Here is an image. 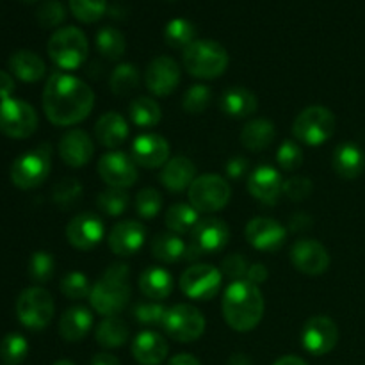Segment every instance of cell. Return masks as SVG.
<instances>
[{
	"instance_id": "obj_1",
	"label": "cell",
	"mask_w": 365,
	"mask_h": 365,
	"mask_svg": "<svg viewBox=\"0 0 365 365\" xmlns=\"http://www.w3.org/2000/svg\"><path fill=\"white\" fill-rule=\"evenodd\" d=\"M95 93L78 77L64 71L50 75L43 89V110L50 123L71 127L91 114Z\"/></svg>"
},
{
	"instance_id": "obj_2",
	"label": "cell",
	"mask_w": 365,
	"mask_h": 365,
	"mask_svg": "<svg viewBox=\"0 0 365 365\" xmlns=\"http://www.w3.org/2000/svg\"><path fill=\"white\" fill-rule=\"evenodd\" d=\"M221 310L228 327L235 331H252L264 316V296L259 285L246 278L234 280L223 292Z\"/></svg>"
},
{
	"instance_id": "obj_3",
	"label": "cell",
	"mask_w": 365,
	"mask_h": 365,
	"mask_svg": "<svg viewBox=\"0 0 365 365\" xmlns=\"http://www.w3.org/2000/svg\"><path fill=\"white\" fill-rule=\"evenodd\" d=\"M128 266L127 264H110L103 277L91 287L89 303L93 310L103 317L118 316L127 307L130 298V285H128Z\"/></svg>"
},
{
	"instance_id": "obj_4",
	"label": "cell",
	"mask_w": 365,
	"mask_h": 365,
	"mask_svg": "<svg viewBox=\"0 0 365 365\" xmlns=\"http://www.w3.org/2000/svg\"><path fill=\"white\" fill-rule=\"evenodd\" d=\"M184 68L196 78H216L225 73L228 66V52L221 43L212 39H196L184 50Z\"/></svg>"
},
{
	"instance_id": "obj_5",
	"label": "cell",
	"mask_w": 365,
	"mask_h": 365,
	"mask_svg": "<svg viewBox=\"0 0 365 365\" xmlns=\"http://www.w3.org/2000/svg\"><path fill=\"white\" fill-rule=\"evenodd\" d=\"M48 56L57 68L64 71H73L84 64L88 57L89 45L88 38L78 27L57 29L48 39Z\"/></svg>"
},
{
	"instance_id": "obj_6",
	"label": "cell",
	"mask_w": 365,
	"mask_h": 365,
	"mask_svg": "<svg viewBox=\"0 0 365 365\" xmlns=\"http://www.w3.org/2000/svg\"><path fill=\"white\" fill-rule=\"evenodd\" d=\"M52 168V148L50 145L36 146L31 152L18 157L11 166V180L18 189H36L46 180Z\"/></svg>"
},
{
	"instance_id": "obj_7",
	"label": "cell",
	"mask_w": 365,
	"mask_h": 365,
	"mask_svg": "<svg viewBox=\"0 0 365 365\" xmlns=\"http://www.w3.org/2000/svg\"><path fill=\"white\" fill-rule=\"evenodd\" d=\"M335 116L323 106L303 109L292 123V135L299 143L309 146H321L334 135Z\"/></svg>"
},
{
	"instance_id": "obj_8",
	"label": "cell",
	"mask_w": 365,
	"mask_h": 365,
	"mask_svg": "<svg viewBox=\"0 0 365 365\" xmlns=\"http://www.w3.org/2000/svg\"><path fill=\"white\" fill-rule=\"evenodd\" d=\"M56 303L52 294L43 287H29L18 296L16 316L18 321L29 330H45L53 319Z\"/></svg>"
},
{
	"instance_id": "obj_9",
	"label": "cell",
	"mask_w": 365,
	"mask_h": 365,
	"mask_svg": "<svg viewBox=\"0 0 365 365\" xmlns=\"http://www.w3.org/2000/svg\"><path fill=\"white\" fill-rule=\"evenodd\" d=\"M189 202L198 212H217L230 202L232 189L220 175H202L189 187Z\"/></svg>"
},
{
	"instance_id": "obj_10",
	"label": "cell",
	"mask_w": 365,
	"mask_h": 365,
	"mask_svg": "<svg viewBox=\"0 0 365 365\" xmlns=\"http://www.w3.org/2000/svg\"><path fill=\"white\" fill-rule=\"evenodd\" d=\"M38 128V113L31 103L20 98H7L0 102V132L7 138H31Z\"/></svg>"
},
{
	"instance_id": "obj_11",
	"label": "cell",
	"mask_w": 365,
	"mask_h": 365,
	"mask_svg": "<svg viewBox=\"0 0 365 365\" xmlns=\"http://www.w3.org/2000/svg\"><path fill=\"white\" fill-rule=\"evenodd\" d=\"M163 328L177 342H195L205 331V317L196 307L180 303L168 309Z\"/></svg>"
},
{
	"instance_id": "obj_12",
	"label": "cell",
	"mask_w": 365,
	"mask_h": 365,
	"mask_svg": "<svg viewBox=\"0 0 365 365\" xmlns=\"http://www.w3.org/2000/svg\"><path fill=\"white\" fill-rule=\"evenodd\" d=\"M223 273L209 264H192L180 277V289L189 299L209 302L220 292Z\"/></svg>"
},
{
	"instance_id": "obj_13",
	"label": "cell",
	"mask_w": 365,
	"mask_h": 365,
	"mask_svg": "<svg viewBox=\"0 0 365 365\" xmlns=\"http://www.w3.org/2000/svg\"><path fill=\"white\" fill-rule=\"evenodd\" d=\"M339 328L327 316L310 317L302 330V344L310 355H327L337 346Z\"/></svg>"
},
{
	"instance_id": "obj_14",
	"label": "cell",
	"mask_w": 365,
	"mask_h": 365,
	"mask_svg": "<svg viewBox=\"0 0 365 365\" xmlns=\"http://www.w3.org/2000/svg\"><path fill=\"white\" fill-rule=\"evenodd\" d=\"M98 175L109 187H130L138 180V164L123 152H107L98 160Z\"/></svg>"
},
{
	"instance_id": "obj_15",
	"label": "cell",
	"mask_w": 365,
	"mask_h": 365,
	"mask_svg": "<svg viewBox=\"0 0 365 365\" xmlns=\"http://www.w3.org/2000/svg\"><path fill=\"white\" fill-rule=\"evenodd\" d=\"M291 262L299 273L323 274L330 266V255L328 250L316 239H299L291 248Z\"/></svg>"
},
{
	"instance_id": "obj_16",
	"label": "cell",
	"mask_w": 365,
	"mask_h": 365,
	"mask_svg": "<svg viewBox=\"0 0 365 365\" xmlns=\"http://www.w3.org/2000/svg\"><path fill=\"white\" fill-rule=\"evenodd\" d=\"M145 84L155 96L171 95L180 84V66L173 57H155L145 71Z\"/></svg>"
},
{
	"instance_id": "obj_17",
	"label": "cell",
	"mask_w": 365,
	"mask_h": 365,
	"mask_svg": "<svg viewBox=\"0 0 365 365\" xmlns=\"http://www.w3.org/2000/svg\"><path fill=\"white\" fill-rule=\"evenodd\" d=\"M230 241V230L225 221L217 217H205L191 232V246H195L203 257L209 253H217Z\"/></svg>"
},
{
	"instance_id": "obj_18",
	"label": "cell",
	"mask_w": 365,
	"mask_h": 365,
	"mask_svg": "<svg viewBox=\"0 0 365 365\" xmlns=\"http://www.w3.org/2000/svg\"><path fill=\"white\" fill-rule=\"evenodd\" d=\"M103 221L93 212L77 214L66 227V239L73 248L93 250L103 239Z\"/></svg>"
},
{
	"instance_id": "obj_19",
	"label": "cell",
	"mask_w": 365,
	"mask_h": 365,
	"mask_svg": "<svg viewBox=\"0 0 365 365\" xmlns=\"http://www.w3.org/2000/svg\"><path fill=\"white\" fill-rule=\"evenodd\" d=\"M130 157L138 166L146 170L163 168L170 160V145L159 134H141L132 143Z\"/></svg>"
},
{
	"instance_id": "obj_20",
	"label": "cell",
	"mask_w": 365,
	"mask_h": 365,
	"mask_svg": "<svg viewBox=\"0 0 365 365\" xmlns=\"http://www.w3.org/2000/svg\"><path fill=\"white\" fill-rule=\"evenodd\" d=\"M284 225L278 223L273 217H253L246 225V239L250 245L260 252H274L285 241Z\"/></svg>"
},
{
	"instance_id": "obj_21",
	"label": "cell",
	"mask_w": 365,
	"mask_h": 365,
	"mask_svg": "<svg viewBox=\"0 0 365 365\" xmlns=\"http://www.w3.org/2000/svg\"><path fill=\"white\" fill-rule=\"evenodd\" d=\"M248 191L259 202L274 205L278 202V196L284 192V180H282L280 171L273 166H259L250 173Z\"/></svg>"
},
{
	"instance_id": "obj_22",
	"label": "cell",
	"mask_w": 365,
	"mask_h": 365,
	"mask_svg": "<svg viewBox=\"0 0 365 365\" xmlns=\"http://www.w3.org/2000/svg\"><path fill=\"white\" fill-rule=\"evenodd\" d=\"M146 230L138 221H121L109 234V248L118 257H132L143 248Z\"/></svg>"
},
{
	"instance_id": "obj_23",
	"label": "cell",
	"mask_w": 365,
	"mask_h": 365,
	"mask_svg": "<svg viewBox=\"0 0 365 365\" xmlns=\"http://www.w3.org/2000/svg\"><path fill=\"white\" fill-rule=\"evenodd\" d=\"M95 145L89 134L81 128L66 132L59 141V155L70 168H82L93 159Z\"/></svg>"
},
{
	"instance_id": "obj_24",
	"label": "cell",
	"mask_w": 365,
	"mask_h": 365,
	"mask_svg": "<svg viewBox=\"0 0 365 365\" xmlns=\"http://www.w3.org/2000/svg\"><path fill=\"white\" fill-rule=\"evenodd\" d=\"M170 346L166 339L152 330L141 331L132 342V355L141 365H159L166 360Z\"/></svg>"
},
{
	"instance_id": "obj_25",
	"label": "cell",
	"mask_w": 365,
	"mask_h": 365,
	"mask_svg": "<svg viewBox=\"0 0 365 365\" xmlns=\"http://www.w3.org/2000/svg\"><path fill=\"white\" fill-rule=\"evenodd\" d=\"M331 166L339 177L346 180H355L365 170V153L356 143L344 141L334 150Z\"/></svg>"
},
{
	"instance_id": "obj_26",
	"label": "cell",
	"mask_w": 365,
	"mask_h": 365,
	"mask_svg": "<svg viewBox=\"0 0 365 365\" xmlns=\"http://www.w3.org/2000/svg\"><path fill=\"white\" fill-rule=\"evenodd\" d=\"M196 177V166L191 159L184 155L173 157L160 170V182L173 192H182L191 187Z\"/></svg>"
},
{
	"instance_id": "obj_27",
	"label": "cell",
	"mask_w": 365,
	"mask_h": 365,
	"mask_svg": "<svg viewBox=\"0 0 365 365\" xmlns=\"http://www.w3.org/2000/svg\"><path fill=\"white\" fill-rule=\"evenodd\" d=\"M95 135L106 148H118L128 138V123L120 113H106L95 125Z\"/></svg>"
},
{
	"instance_id": "obj_28",
	"label": "cell",
	"mask_w": 365,
	"mask_h": 365,
	"mask_svg": "<svg viewBox=\"0 0 365 365\" xmlns=\"http://www.w3.org/2000/svg\"><path fill=\"white\" fill-rule=\"evenodd\" d=\"M93 327V314L86 307H71L61 316L59 334L66 342H78L89 334Z\"/></svg>"
},
{
	"instance_id": "obj_29",
	"label": "cell",
	"mask_w": 365,
	"mask_h": 365,
	"mask_svg": "<svg viewBox=\"0 0 365 365\" xmlns=\"http://www.w3.org/2000/svg\"><path fill=\"white\" fill-rule=\"evenodd\" d=\"M139 289L152 302H163L173 292V277L159 266H150L139 277Z\"/></svg>"
},
{
	"instance_id": "obj_30",
	"label": "cell",
	"mask_w": 365,
	"mask_h": 365,
	"mask_svg": "<svg viewBox=\"0 0 365 365\" xmlns=\"http://www.w3.org/2000/svg\"><path fill=\"white\" fill-rule=\"evenodd\" d=\"M220 107L230 118H248L255 113L259 102H257V96L250 89L235 86V88L227 89L221 95Z\"/></svg>"
},
{
	"instance_id": "obj_31",
	"label": "cell",
	"mask_w": 365,
	"mask_h": 365,
	"mask_svg": "<svg viewBox=\"0 0 365 365\" xmlns=\"http://www.w3.org/2000/svg\"><path fill=\"white\" fill-rule=\"evenodd\" d=\"M277 138V128L269 120H252L242 127L241 145L250 152H262L269 148Z\"/></svg>"
},
{
	"instance_id": "obj_32",
	"label": "cell",
	"mask_w": 365,
	"mask_h": 365,
	"mask_svg": "<svg viewBox=\"0 0 365 365\" xmlns=\"http://www.w3.org/2000/svg\"><path fill=\"white\" fill-rule=\"evenodd\" d=\"M9 70L16 78L32 84V82L41 81L46 66L45 61L38 53L31 52V50H18L9 57Z\"/></svg>"
},
{
	"instance_id": "obj_33",
	"label": "cell",
	"mask_w": 365,
	"mask_h": 365,
	"mask_svg": "<svg viewBox=\"0 0 365 365\" xmlns=\"http://www.w3.org/2000/svg\"><path fill=\"white\" fill-rule=\"evenodd\" d=\"M187 245L173 232L159 234L152 241V255L164 264H173L185 259Z\"/></svg>"
},
{
	"instance_id": "obj_34",
	"label": "cell",
	"mask_w": 365,
	"mask_h": 365,
	"mask_svg": "<svg viewBox=\"0 0 365 365\" xmlns=\"http://www.w3.org/2000/svg\"><path fill=\"white\" fill-rule=\"evenodd\" d=\"M96 342H98L102 348L114 349L121 348L125 342L128 341V327L123 319H120L118 316L106 317L102 323L96 328Z\"/></svg>"
},
{
	"instance_id": "obj_35",
	"label": "cell",
	"mask_w": 365,
	"mask_h": 365,
	"mask_svg": "<svg viewBox=\"0 0 365 365\" xmlns=\"http://www.w3.org/2000/svg\"><path fill=\"white\" fill-rule=\"evenodd\" d=\"M128 116H130L132 123L139 128H152L163 118L160 113V106L150 96H138L128 106Z\"/></svg>"
},
{
	"instance_id": "obj_36",
	"label": "cell",
	"mask_w": 365,
	"mask_h": 365,
	"mask_svg": "<svg viewBox=\"0 0 365 365\" xmlns=\"http://www.w3.org/2000/svg\"><path fill=\"white\" fill-rule=\"evenodd\" d=\"M164 221H166V227L173 234H189L200 221L198 210L192 205H187V203H175L168 209Z\"/></svg>"
},
{
	"instance_id": "obj_37",
	"label": "cell",
	"mask_w": 365,
	"mask_h": 365,
	"mask_svg": "<svg viewBox=\"0 0 365 365\" xmlns=\"http://www.w3.org/2000/svg\"><path fill=\"white\" fill-rule=\"evenodd\" d=\"M95 43L98 52L102 53L106 59L118 61L123 57L125 50H127V41H125V36L121 34V31H118L116 27H102L95 36Z\"/></svg>"
},
{
	"instance_id": "obj_38",
	"label": "cell",
	"mask_w": 365,
	"mask_h": 365,
	"mask_svg": "<svg viewBox=\"0 0 365 365\" xmlns=\"http://www.w3.org/2000/svg\"><path fill=\"white\" fill-rule=\"evenodd\" d=\"M110 91L116 96L123 98L128 96L130 93H134L139 86V71L134 64L130 63H121L118 64L113 70L109 78Z\"/></svg>"
},
{
	"instance_id": "obj_39",
	"label": "cell",
	"mask_w": 365,
	"mask_h": 365,
	"mask_svg": "<svg viewBox=\"0 0 365 365\" xmlns=\"http://www.w3.org/2000/svg\"><path fill=\"white\" fill-rule=\"evenodd\" d=\"M196 29L185 18H173L168 21L166 29H164V39L173 48H187L191 43L196 41Z\"/></svg>"
},
{
	"instance_id": "obj_40",
	"label": "cell",
	"mask_w": 365,
	"mask_h": 365,
	"mask_svg": "<svg viewBox=\"0 0 365 365\" xmlns=\"http://www.w3.org/2000/svg\"><path fill=\"white\" fill-rule=\"evenodd\" d=\"M29 355V342L20 334H7L0 342V359L6 365H20Z\"/></svg>"
},
{
	"instance_id": "obj_41",
	"label": "cell",
	"mask_w": 365,
	"mask_h": 365,
	"mask_svg": "<svg viewBox=\"0 0 365 365\" xmlns=\"http://www.w3.org/2000/svg\"><path fill=\"white\" fill-rule=\"evenodd\" d=\"M96 205L107 216L118 217L127 210L128 207V195L125 192V189L120 187H109L106 191H102L96 198Z\"/></svg>"
},
{
	"instance_id": "obj_42",
	"label": "cell",
	"mask_w": 365,
	"mask_h": 365,
	"mask_svg": "<svg viewBox=\"0 0 365 365\" xmlns=\"http://www.w3.org/2000/svg\"><path fill=\"white\" fill-rule=\"evenodd\" d=\"M56 271V259L48 252H36L29 259V278L34 284H46Z\"/></svg>"
},
{
	"instance_id": "obj_43",
	"label": "cell",
	"mask_w": 365,
	"mask_h": 365,
	"mask_svg": "<svg viewBox=\"0 0 365 365\" xmlns=\"http://www.w3.org/2000/svg\"><path fill=\"white\" fill-rule=\"evenodd\" d=\"M212 100V89L205 84H195L185 91L182 107L187 114H202Z\"/></svg>"
},
{
	"instance_id": "obj_44",
	"label": "cell",
	"mask_w": 365,
	"mask_h": 365,
	"mask_svg": "<svg viewBox=\"0 0 365 365\" xmlns=\"http://www.w3.org/2000/svg\"><path fill=\"white\" fill-rule=\"evenodd\" d=\"M82 196V185L77 178H63L52 189V200L63 209H70L78 203Z\"/></svg>"
},
{
	"instance_id": "obj_45",
	"label": "cell",
	"mask_w": 365,
	"mask_h": 365,
	"mask_svg": "<svg viewBox=\"0 0 365 365\" xmlns=\"http://www.w3.org/2000/svg\"><path fill=\"white\" fill-rule=\"evenodd\" d=\"M70 9L78 21H98L107 11V0H70Z\"/></svg>"
},
{
	"instance_id": "obj_46",
	"label": "cell",
	"mask_w": 365,
	"mask_h": 365,
	"mask_svg": "<svg viewBox=\"0 0 365 365\" xmlns=\"http://www.w3.org/2000/svg\"><path fill=\"white\" fill-rule=\"evenodd\" d=\"M61 292L68 299L78 302V299H84L91 294V285H89L88 277L84 273H81V271H71V273H68L61 280Z\"/></svg>"
},
{
	"instance_id": "obj_47",
	"label": "cell",
	"mask_w": 365,
	"mask_h": 365,
	"mask_svg": "<svg viewBox=\"0 0 365 365\" xmlns=\"http://www.w3.org/2000/svg\"><path fill=\"white\" fill-rule=\"evenodd\" d=\"M163 209V195L157 189H141L135 196V212L143 220H153Z\"/></svg>"
},
{
	"instance_id": "obj_48",
	"label": "cell",
	"mask_w": 365,
	"mask_h": 365,
	"mask_svg": "<svg viewBox=\"0 0 365 365\" xmlns=\"http://www.w3.org/2000/svg\"><path fill=\"white\" fill-rule=\"evenodd\" d=\"M278 166L284 171H296L303 164V150L294 139H285L277 152Z\"/></svg>"
},
{
	"instance_id": "obj_49",
	"label": "cell",
	"mask_w": 365,
	"mask_h": 365,
	"mask_svg": "<svg viewBox=\"0 0 365 365\" xmlns=\"http://www.w3.org/2000/svg\"><path fill=\"white\" fill-rule=\"evenodd\" d=\"M36 18H38L41 27H57V25L63 24L64 18H66V7H64L63 2H59V0H45V2L38 7Z\"/></svg>"
},
{
	"instance_id": "obj_50",
	"label": "cell",
	"mask_w": 365,
	"mask_h": 365,
	"mask_svg": "<svg viewBox=\"0 0 365 365\" xmlns=\"http://www.w3.org/2000/svg\"><path fill=\"white\" fill-rule=\"evenodd\" d=\"M166 312L168 309L163 303L152 302V299L145 303H138L134 307V310H132L135 321H139L141 324H148V327H152V324H163Z\"/></svg>"
},
{
	"instance_id": "obj_51",
	"label": "cell",
	"mask_w": 365,
	"mask_h": 365,
	"mask_svg": "<svg viewBox=\"0 0 365 365\" xmlns=\"http://www.w3.org/2000/svg\"><path fill=\"white\" fill-rule=\"evenodd\" d=\"M314 191V182L310 178L302 177H291L284 182V195L287 196L291 202H303L309 198Z\"/></svg>"
},
{
	"instance_id": "obj_52",
	"label": "cell",
	"mask_w": 365,
	"mask_h": 365,
	"mask_svg": "<svg viewBox=\"0 0 365 365\" xmlns=\"http://www.w3.org/2000/svg\"><path fill=\"white\" fill-rule=\"evenodd\" d=\"M221 269H223V273L227 274V277L234 278V280H242V278H246V273H248L250 269V264L242 255H239V253H232V255H228L227 259H223V262H221Z\"/></svg>"
},
{
	"instance_id": "obj_53",
	"label": "cell",
	"mask_w": 365,
	"mask_h": 365,
	"mask_svg": "<svg viewBox=\"0 0 365 365\" xmlns=\"http://www.w3.org/2000/svg\"><path fill=\"white\" fill-rule=\"evenodd\" d=\"M250 170V163L245 157H232V159L227 160L225 164V171L230 178H241L245 177L246 171Z\"/></svg>"
},
{
	"instance_id": "obj_54",
	"label": "cell",
	"mask_w": 365,
	"mask_h": 365,
	"mask_svg": "<svg viewBox=\"0 0 365 365\" xmlns=\"http://www.w3.org/2000/svg\"><path fill=\"white\" fill-rule=\"evenodd\" d=\"M267 277H269V273H267L264 264H253V266H250L248 273H246V280L252 282V284L255 285L264 284V282L267 280Z\"/></svg>"
},
{
	"instance_id": "obj_55",
	"label": "cell",
	"mask_w": 365,
	"mask_h": 365,
	"mask_svg": "<svg viewBox=\"0 0 365 365\" xmlns=\"http://www.w3.org/2000/svg\"><path fill=\"white\" fill-rule=\"evenodd\" d=\"M13 93H14V78L11 77V73L0 70V102H2V100L11 98Z\"/></svg>"
},
{
	"instance_id": "obj_56",
	"label": "cell",
	"mask_w": 365,
	"mask_h": 365,
	"mask_svg": "<svg viewBox=\"0 0 365 365\" xmlns=\"http://www.w3.org/2000/svg\"><path fill=\"white\" fill-rule=\"evenodd\" d=\"M312 223H314V220L305 212H296L294 216L289 220V227H291L292 232L307 230V228H309Z\"/></svg>"
},
{
	"instance_id": "obj_57",
	"label": "cell",
	"mask_w": 365,
	"mask_h": 365,
	"mask_svg": "<svg viewBox=\"0 0 365 365\" xmlns=\"http://www.w3.org/2000/svg\"><path fill=\"white\" fill-rule=\"evenodd\" d=\"M91 365H121L120 360L116 359L110 353H98V355L93 356Z\"/></svg>"
},
{
	"instance_id": "obj_58",
	"label": "cell",
	"mask_w": 365,
	"mask_h": 365,
	"mask_svg": "<svg viewBox=\"0 0 365 365\" xmlns=\"http://www.w3.org/2000/svg\"><path fill=\"white\" fill-rule=\"evenodd\" d=\"M168 365H202V364H200L198 359L189 355V353H180V355H175Z\"/></svg>"
},
{
	"instance_id": "obj_59",
	"label": "cell",
	"mask_w": 365,
	"mask_h": 365,
	"mask_svg": "<svg viewBox=\"0 0 365 365\" xmlns=\"http://www.w3.org/2000/svg\"><path fill=\"white\" fill-rule=\"evenodd\" d=\"M274 365H309L305 362L303 359H299V356H294V355H287V356H282V359H278Z\"/></svg>"
},
{
	"instance_id": "obj_60",
	"label": "cell",
	"mask_w": 365,
	"mask_h": 365,
	"mask_svg": "<svg viewBox=\"0 0 365 365\" xmlns=\"http://www.w3.org/2000/svg\"><path fill=\"white\" fill-rule=\"evenodd\" d=\"M228 365H252V360H250L246 355H242V353H237V355L232 356Z\"/></svg>"
},
{
	"instance_id": "obj_61",
	"label": "cell",
	"mask_w": 365,
	"mask_h": 365,
	"mask_svg": "<svg viewBox=\"0 0 365 365\" xmlns=\"http://www.w3.org/2000/svg\"><path fill=\"white\" fill-rule=\"evenodd\" d=\"M53 365H75V364L70 362V360H59V362H56Z\"/></svg>"
},
{
	"instance_id": "obj_62",
	"label": "cell",
	"mask_w": 365,
	"mask_h": 365,
	"mask_svg": "<svg viewBox=\"0 0 365 365\" xmlns=\"http://www.w3.org/2000/svg\"><path fill=\"white\" fill-rule=\"evenodd\" d=\"M24 2H36V0H24Z\"/></svg>"
}]
</instances>
